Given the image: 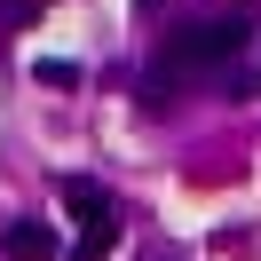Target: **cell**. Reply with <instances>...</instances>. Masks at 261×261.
<instances>
[{"label": "cell", "instance_id": "cell-1", "mask_svg": "<svg viewBox=\"0 0 261 261\" xmlns=\"http://www.w3.org/2000/svg\"><path fill=\"white\" fill-rule=\"evenodd\" d=\"M245 40H253V24H238V16L229 24H190V32L166 40V64H182V71L190 64H229V56H245Z\"/></svg>", "mask_w": 261, "mask_h": 261}, {"label": "cell", "instance_id": "cell-2", "mask_svg": "<svg viewBox=\"0 0 261 261\" xmlns=\"http://www.w3.org/2000/svg\"><path fill=\"white\" fill-rule=\"evenodd\" d=\"M0 253H8V261H56L64 238H56L48 222H8V229H0Z\"/></svg>", "mask_w": 261, "mask_h": 261}, {"label": "cell", "instance_id": "cell-3", "mask_svg": "<svg viewBox=\"0 0 261 261\" xmlns=\"http://www.w3.org/2000/svg\"><path fill=\"white\" fill-rule=\"evenodd\" d=\"M64 206L80 214V222H111V198H103V182H87V174L64 182Z\"/></svg>", "mask_w": 261, "mask_h": 261}, {"label": "cell", "instance_id": "cell-4", "mask_svg": "<svg viewBox=\"0 0 261 261\" xmlns=\"http://www.w3.org/2000/svg\"><path fill=\"white\" fill-rule=\"evenodd\" d=\"M111 245H119V214H111V222H87V229H80V245H71V261H103Z\"/></svg>", "mask_w": 261, "mask_h": 261}, {"label": "cell", "instance_id": "cell-5", "mask_svg": "<svg viewBox=\"0 0 261 261\" xmlns=\"http://www.w3.org/2000/svg\"><path fill=\"white\" fill-rule=\"evenodd\" d=\"M32 80H48V87H80V64H64V56H40V64H32Z\"/></svg>", "mask_w": 261, "mask_h": 261}, {"label": "cell", "instance_id": "cell-6", "mask_svg": "<svg viewBox=\"0 0 261 261\" xmlns=\"http://www.w3.org/2000/svg\"><path fill=\"white\" fill-rule=\"evenodd\" d=\"M135 8H159V0H135Z\"/></svg>", "mask_w": 261, "mask_h": 261}]
</instances>
